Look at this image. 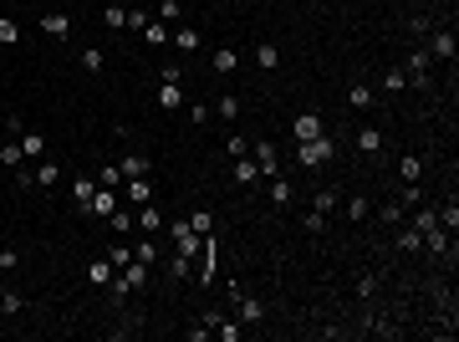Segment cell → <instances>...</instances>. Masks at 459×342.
<instances>
[{"instance_id": "obj_1", "label": "cell", "mask_w": 459, "mask_h": 342, "mask_svg": "<svg viewBox=\"0 0 459 342\" xmlns=\"http://www.w3.org/2000/svg\"><path fill=\"white\" fill-rule=\"evenodd\" d=\"M230 307H235V322H240V327H260V322H266V301L245 296V286H235V281H230Z\"/></svg>"}, {"instance_id": "obj_2", "label": "cell", "mask_w": 459, "mask_h": 342, "mask_svg": "<svg viewBox=\"0 0 459 342\" xmlns=\"http://www.w3.org/2000/svg\"><path fill=\"white\" fill-rule=\"evenodd\" d=\"M332 159H337V143L326 138V133L296 143V164H301V169H322V164H332Z\"/></svg>"}, {"instance_id": "obj_3", "label": "cell", "mask_w": 459, "mask_h": 342, "mask_svg": "<svg viewBox=\"0 0 459 342\" xmlns=\"http://www.w3.org/2000/svg\"><path fill=\"white\" fill-rule=\"evenodd\" d=\"M168 240H174V256H199V245H204V235H194V225L189 220H174V225H168Z\"/></svg>"}, {"instance_id": "obj_4", "label": "cell", "mask_w": 459, "mask_h": 342, "mask_svg": "<svg viewBox=\"0 0 459 342\" xmlns=\"http://www.w3.org/2000/svg\"><path fill=\"white\" fill-rule=\"evenodd\" d=\"M317 133H326V117H322L317 108L296 113V123H291V138H296V143H306V138H317Z\"/></svg>"}, {"instance_id": "obj_5", "label": "cell", "mask_w": 459, "mask_h": 342, "mask_svg": "<svg viewBox=\"0 0 459 342\" xmlns=\"http://www.w3.org/2000/svg\"><path fill=\"white\" fill-rule=\"evenodd\" d=\"M424 251H429V256H439V260H449V266H454V235L444 230V225L424 230Z\"/></svg>"}, {"instance_id": "obj_6", "label": "cell", "mask_w": 459, "mask_h": 342, "mask_svg": "<svg viewBox=\"0 0 459 342\" xmlns=\"http://www.w3.org/2000/svg\"><path fill=\"white\" fill-rule=\"evenodd\" d=\"M429 67H434V57H429V46H409V72L413 77V87H429Z\"/></svg>"}, {"instance_id": "obj_7", "label": "cell", "mask_w": 459, "mask_h": 342, "mask_svg": "<svg viewBox=\"0 0 459 342\" xmlns=\"http://www.w3.org/2000/svg\"><path fill=\"white\" fill-rule=\"evenodd\" d=\"M251 159L260 164V174H266V179H275V174H281V153H275V143H271V138H260V143H255V149H251Z\"/></svg>"}, {"instance_id": "obj_8", "label": "cell", "mask_w": 459, "mask_h": 342, "mask_svg": "<svg viewBox=\"0 0 459 342\" xmlns=\"http://www.w3.org/2000/svg\"><path fill=\"white\" fill-rule=\"evenodd\" d=\"M194 281H199V286H209V281H215V240H209V235H204L199 256H194Z\"/></svg>"}, {"instance_id": "obj_9", "label": "cell", "mask_w": 459, "mask_h": 342, "mask_svg": "<svg viewBox=\"0 0 459 342\" xmlns=\"http://www.w3.org/2000/svg\"><path fill=\"white\" fill-rule=\"evenodd\" d=\"M117 205H123V189H97V194H92V200H87V215L108 220V215H113Z\"/></svg>"}, {"instance_id": "obj_10", "label": "cell", "mask_w": 459, "mask_h": 342, "mask_svg": "<svg viewBox=\"0 0 459 342\" xmlns=\"http://www.w3.org/2000/svg\"><path fill=\"white\" fill-rule=\"evenodd\" d=\"M21 184H36V189H51V184H61V164H36L31 174H21Z\"/></svg>"}, {"instance_id": "obj_11", "label": "cell", "mask_w": 459, "mask_h": 342, "mask_svg": "<svg viewBox=\"0 0 459 342\" xmlns=\"http://www.w3.org/2000/svg\"><path fill=\"white\" fill-rule=\"evenodd\" d=\"M454 31H429V57L434 61H454Z\"/></svg>"}, {"instance_id": "obj_12", "label": "cell", "mask_w": 459, "mask_h": 342, "mask_svg": "<svg viewBox=\"0 0 459 342\" xmlns=\"http://www.w3.org/2000/svg\"><path fill=\"white\" fill-rule=\"evenodd\" d=\"M358 153L362 159H378V153H383V128H373V123L358 128Z\"/></svg>"}, {"instance_id": "obj_13", "label": "cell", "mask_w": 459, "mask_h": 342, "mask_svg": "<svg viewBox=\"0 0 459 342\" xmlns=\"http://www.w3.org/2000/svg\"><path fill=\"white\" fill-rule=\"evenodd\" d=\"M235 67H240V51H235V46H215V57H209V72H215V77H230Z\"/></svg>"}, {"instance_id": "obj_14", "label": "cell", "mask_w": 459, "mask_h": 342, "mask_svg": "<svg viewBox=\"0 0 459 342\" xmlns=\"http://www.w3.org/2000/svg\"><path fill=\"white\" fill-rule=\"evenodd\" d=\"M117 169H123V179H148L153 159H148V153H123V164H117Z\"/></svg>"}, {"instance_id": "obj_15", "label": "cell", "mask_w": 459, "mask_h": 342, "mask_svg": "<svg viewBox=\"0 0 459 342\" xmlns=\"http://www.w3.org/2000/svg\"><path fill=\"white\" fill-rule=\"evenodd\" d=\"M168 46H179V51H199V46H204V36H199V26H179V31L168 36Z\"/></svg>"}, {"instance_id": "obj_16", "label": "cell", "mask_w": 459, "mask_h": 342, "mask_svg": "<svg viewBox=\"0 0 459 342\" xmlns=\"http://www.w3.org/2000/svg\"><path fill=\"white\" fill-rule=\"evenodd\" d=\"M337 205H342V194H337L332 184H322V189H311V209H317V215H332Z\"/></svg>"}, {"instance_id": "obj_17", "label": "cell", "mask_w": 459, "mask_h": 342, "mask_svg": "<svg viewBox=\"0 0 459 342\" xmlns=\"http://www.w3.org/2000/svg\"><path fill=\"white\" fill-rule=\"evenodd\" d=\"M159 108L164 113H179L184 108V82H159Z\"/></svg>"}, {"instance_id": "obj_18", "label": "cell", "mask_w": 459, "mask_h": 342, "mask_svg": "<svg viewBox=\"0 0 459 342\" xmlns=\"http://www.w3.org/2000/svg\"><path fill=\"white\" fill-rule=\"evenodd\" d=\"M16 138H21V153H26V159H41V153H46V138L36 133V128H26V123H21V133H16Z\"/></svg>"}, {"instance_id": "obj_19", "label": "cell", "mask_w": 459, "mask_h": 342, "mask_svg": "<svg viewBox=\"0 0 459 342\" xmlns=\"http://www.w3.org/2000/svg\"><path fill=\"white\" fill-rule=\"evenodd\" d=\"M123 200L128 205H148L153 200V184L148 179H123Z\"/></svg>"}, {"instance_id": "obj_20", "label": "cell", "mask_w": 459, "mask_h": 342, "mask_svg": "<svg viewBox=\"0 0 459 342\" xmlns=\"http://www.w3.org/2000/svg\"><path fill=\"white\" fill-rule=\"evenodd\" d=\"M133 225H138L143 235H159V230H164V215H159V209H153V205H138V215H133Z\"/></svg>"}, {"instance_id": "obj_21", "label": "cell", "mask_w": 459, "mask_h": 342, "mask_svg": "<svg viewBox=\"0 0 459 342\" xmlns=\"http://www.w3.org/2000/svg\"><path fill=\"white\" fill-rule=\"evenodd\" d=\"M393 251H398V256H418V251H424V235H418L413 225H409V230H398V240H393Z\"/></svg>"}, {"instance_id": "obj_22", "label": "cell", "mask_w": 459, "mask_h": 342, "mask_svg": "<svg viewBox=\"0 0 459 342\" xmlns=\"http://www.w3.org/2000/svg\"><path fill=\"white\" fill-rule=\"evenodd\" d=\"M255 67H260V72H275V67H281V46H275V41H260V46H255Z\"/></svg>"}, {"instance_id": "obj_23", "label": "cell", "mask_w": 459, "mask_h": 342, "mask_svg": "<svg viewBox=\"0 0 459 342\" xmlns=\"http://www.w3.org/2000/svg\"><path fill=\"white\" fill-rule=\"evenodd\" d=\"M230 179H235V184H245V189H251V184L260 179V164H255V159H245V153H240V164L230 169Z\"/></svg>"}, {"instance_id": "obj_24", "label": "cell", "mask_w": 459, "mask_h": 342, "mask_svg": "<svg viewBox=\"0 0 459 342\" xmlns=\"http://www.w3.org/2000/svg\"><path fill=\"white\" fill-rule=\"evenodd\" d=\"M398 179L418 184V179H424V159H418V153H403V159H398Z\"/></svg>"}, {"instance_id": "obj_25", "label": "cell", "mask_w": 459, "mask_h": 342, "mask_svg": "<svg viewBox=\"0 0 459 342\" xmlns=\"http://www.w3.org/2000/svg\"><path fill=\"white\" fill-rule=\"evenodd\" d=\"M0 312H6V317H21L26 312V296L16 292V286H0Z\"/></svg>"}, {"instance_id": "obj_26", "label": "cell", "mask_w": 459, "mask_h": 342, "mask_svg": "<svg viewBox=\"0 0 459 342\" xmlns=\"http://www.w3.org/2000/svg\"><path fill=\"white\" fill-rule=\"evenodd\" d=\"M347 102H352V108L362 113V108H373V102H378V92L367 87V82H352V87H347Z\"/></svg>"}, {"instance_id": "obj_27", "label": "cell", "mask_w": 459, "mask_h": 342, "mask_svg": "<svg viewBox=\"0 0 459 342\" xmlns=\"http://www.w3.org/2000/svg\"><path fill=\"white\" fill-rule=\"evenodd\" d=\"M92 179H97V189H123V169H117V164H102Z\"/></svg>"}, {"instance_id": "obj_28", "label": "cell", "mask_w": 459, "mask_h": 342, "mask_svg": "<svg viewBox=\"0 0 459 342\" xmlns=\"http://www.w3.org/2000/svg\"><path fill=\"white\" fill-rule=\"evenodd\" d=\"M113 276H117L113 260H92V266H87V281H92V286H113Z\"/></svg>"}, {"instance_id": "obj_29", "label": "cell", "mask_w": 459, "mask_h": 342, "mask_svg": "<svg viewBox=\"0 0 459 342\" xmlns=\"http://www.w3.org/2000/svg\"><path fill=\"white\" fill-rule=\"evenodd\" d=\"M92 194H97V179H92V174H77V184H72V200L87 209V200H92Z\"/></svg>"}, {"instance_id": "obj_30", "label": "cell", "mask_w": 459, "mask_h": 342, "mask_svg": "<svg viewBox=\"0 0 459 342\" xmlns=\"http://www.w3.org/2000/svg\"><path fill=\"white\" fill-rule=\"evenodd\" d=\"M0 164H6V169H21V164H26V153H21V138L0 143Z\"/></svg>"}, {"instance_id": "obj_31", "label": "cell", "mask_w": 459, "mask_h": 342, "mask_svg": "<svg viewBox=\"0 0 459 342\" xmlns=\"http://www.w3.org/2000/svg\"><path fill=\"white\" fill-rule=\"evenodd\" d=\"M291 200H296V189H291V184H286L281 174H275V179H271V205H281V209H286Z\"/></svg>"}, {"instance_id": "obj_32", "label": "cell", "mask_w": 459, "mask_h": 342, "mask_svg": "<svg viewBox=\"0 0 459 342\" xmlns=\"http://www.w3.org/2000/svg\"><path fill=\"white\" fill-rule=\"evenodd\" d=\"M143 41L148 46H168V21H148L143 26Z\"/></svg>"}, {"instance_id": "obj_33", "label": "cell", "mask_w": 459, "mask_h": 342, "mask_svg": "<svg viewBox=\"0 0 459 342\" xmlns=\"http://www.w3.org/2000/svg\"><path fill=\"white\" fill-rule=\"evenodd\" d=\"M108 260H113V271H123L128 260H133V245H128V235H123L117 245H108Z\"/></svg>"}, {"instance_id": "obj_34", "label": "cell", "mask_w": 459, "mask_h": 342, "mask_svg": "<svg viewBox=\"0 0 459 342\" xmlns=\"http://www.w3.org/2000/svg\"><path fill=\"white\" fill-rule=\"evenodd\" d=\"M342 215L358 225V220H367V194H352V200H342Z\"/></svg>"}, {"instance_id": "obj_35", "label": "cell", "mask_w": 459, "mask_h": 342, "mask_svg": "<svg viewBox=\"0 0 459 342\" xmlns=\"http://www.w3.org/2000/svg\"><path fill=\"white\" fill-rule=\"evenodd\" d=\"M168 276H174V281H189V276H194V260H189V256H168Z\"/></svg>"}, {"instance_id": "obj_36", "label": "cell", "mask_w": 459, "mask_h": 342, "mask_svg": "<svg viewBox=\"0 0 459 342\" xmlns=\"http://www.w3.org/2000/svg\"><path fill=\"white\" fill-rule=\"evenodd\" d=\"M215 113L225 117V123H235V117H240V97H235V92H225V97L215 102Z\"/></svg>"}, {"instance_id": "obj_37", "label": "cell", "mask_w": 459, "mask_h": 342, "mask_svg": "<svg viewBox=\"0 0 459 342\" xmlns=\"http://www.w3.org/2000/svg\"><path fill=\"white\" fill-rule=\"evenodd\" d=\"M189 225H194V235H215V215H209V209H194Z\"/></svg>"}, {"instance_id": "obj_38", "label": "cell", "mask_w": 459, "mask_h": 342, "mask_svg": "<svg viewBox=\"0 0 459 342\" xmlns=\"http://www.w3.org/2000/svg\"><path fill=\"white\" fill-rule=\"evenodd\" d=\"M102 26H108V31H123V26H128V10H123V6H108V10H102Z\"/></svg>"}, {"instance_id": "obj_39", "label": "cell", "mask_w": 459, "mask_h": 342, "mask_svg": "<svg viewBox=\"0 0 459 342\" xmlns=\"http://www.w3.org/2000/svg\"><path fill=\"white\" fill-rule=\"evenodd\" d=\"M41 31H46V36H67L72 21H67V16H41Z\"/></svg>"}, {"instance_id": "obj_40", "label": "cell", "mask_w": 459, "mask_h": 342, "mask_svg": "<svg viewBox=\"0 0 459 342\" xmlns=\"http://www.w3.org/2000/svg\"><path fill=\"white\" fill-rule=\"evenodd\" d=\"M378 286H383V281H378V271H362V276H358V296H362V301L378 296Z\"/></svg>"}, {"instance_id": "obj_41", "label": "cell", "mask_w": 459, "mask_h": 342, "mask_svg": "<svg viewBox=\"0 0 459 342\" xmlns=\"http://www.w3.org/2000/svg\"><path fill=\"white\" fill-rule=\"evenodd\" d=\"M383 87H388V92H403V87H409V72H403V67H388V72H383Z\"/></svg>"}, {"instance_id": "obj_42", "label": "cell", "mask_w": 459, "mask_h": 342, "mask_svg": "<svg viewBox=\"0 0 459 342\" xmlns=\"http://www.w3.org/2000/svg\"><path fill=\"white\" fill-rule=\"evenodd\" d=\"M439 225L449 230V235L459 230V205H454V200H449V205H439Z\"/></svg>"}, {"instance_id": "obj_43", "label": "cell", "mask_w": 459, "mask_h": 342, "mask_svg": "<svg viewBox=\"0 0 459 342\" xmlns=\"http://www.w3.org/2000/svg\"><path fill=\"white\" fill-rule=\"evenodd\" d=\"M16 41H21V26L10 16H0V46H16Z\"/></svg>"}, {"instance_id": "obj_44", "label": "cell", "mask_w": 459, "mask_h": 342, "mask_svg": "<svg viewBox=\"0 0 459 342\" xmlns=\"http://www.w3.org/2000/svg\"><path fill=\"white\" fill-rule=\"evenodd\" d=\"M108 225H113L117 235H128V230H133V215H128V209H123V205H117V209H113V215H108Z\"/></svg>"}, {"instance_id": "obj_45", "label": "cell", "mask_w": 459, "mask_h": 342, "mask_svg": "<svg viewBox=\"0 0 459 342\" xmlns=\"http://www.w3.org/2000/svg\"><path fill=\"white\" fill-rule=\"evenodd\" d=\"M301 230H306V235H322V230H326V215H317V209H306V215H301Z\"/></svg>"}, {"instance_id": "obj_46", "label": "cell", "mask_w": 459, "mask_h": 342, "mask_svg": "<svg viewBox=\"0 0 459 342\" xmlns=\"http://www.w3.org/2000/svg\"><path fill=\"white\" fill-rule=\"evenodd\" d=\"M434 225H439V209H418V215H413V230H418V235L434 230Z\"/></svg>"}, {"instance_id": "obj_47", "label": "cell", "mask_w": 459, "mask_h": 342, "mask_svg": "<svg viewBox=\"0 0 459 342\" xmlns=\"http://www.w3.org/2000/svg\"><path fill=\"white\" fill-rule=\"evenodd\" d=\"M378 220H383V225H398V220H403V205H398V200H393V205H378Z\"/></svg>"}, {"instance_id": "obj_48", "label": "cell", "mask_w": 459, "mask_h": 342, "mask_svg": "<svg viewBox=\"0 0 459 342\" xmlns=\"http://www.w3.org/2000/svg\"><path fill=\"white\" fill-rule=\"evenodd\" d=\"M82 72H102V51L97 46H82Z\"/></svg>"}, {"instance_id": "obj_49", "label": "cell", "mask_w": 459, "mask_h": 342, "mask_svg": "<svg viewBox=\"0 0 459 342\" xmlns=\"http://www.w3.org/2000/svg\"><path fill=\"white\" fill-rule=\"evenodd\" d=\"M133 256L143 260V266H159V245H148V240H143V245H133Z\"/></svg>"}, {"instance_id": "obj_50", "label": "cell", "mask_w": 459, "mask_h": 342, "mask_svg": "<svg viewBox=\"0 0 459 342\" xmlns=\"http://www.w3.org/2000/svg\"><path fill=\"white\" fill-rule=\"evenodd\" d=\"M215 337H219V342H240V322H219Z\"/></svg>"}, {"instance_id": "obj_51", "label": "cell", "mask_w": 459, "mask_h": 342, "mask_svg": "<svg viewBox=\"0 0 459 342\" xmlns=\"http://www.w3.org/2000/svg\"><path fill=\"white\" fill-rule=\"evenodd\" d=\"M398 205H424V189H418V184H403V194H398Z\"/></svg>"}, {"instance_id": "obj_52", "label": "cell", "mask_w": 459, "mask_h": 342, "mask_svg": "<svg viewBox=\"0 0 459 342\" xmlns=\"http://www.w3.org/2000/svg\"><path fill=\"white\" fill-rule=\"evenodd\" d=\"M153 16H148V10H128V31H143V26H148Z\"/></svg>"}, {"instance_id": "obj_53", "label": "cell", "mask_w": 459, "mask_h": 342, "mask_svg": "<svg viewBox=\"0 0 459 342\" xmlns=\"http://www.w3.org/2000/svg\"><path fill=\"white\" fill-rule=\"evenodd\" d=\"M21 266V251H10V245H6V251H0V271H16Z\"/></svg>"}, {"instance_id": "obj_54", "label": "cell", "mask_w": 459, "mask_h": 342, "mask_svg": "<svg viewBox=\"0 0 459 342\" xmlns=\"http://www.w3.org/2000/svg\"><path fill=\"white\" fill-rule=\"evenodd\" d=\"M409 36H429V16H409Z\"/></svg>"}, {"instance_id": "obj_55", "label": "cell", "mask_w": 459, "mask_h": 342, "mask_svg": "<svg viewBox=\"0 0 459 342\" xmlns=\"http://www.w3.org/2000/svg\"><path fill=\"white\" fill-rule=\"evenodd\" d=\"M159 10H164V21H179V16H184V6H179V0H164Z\"/></svg>"}]
</instances>
